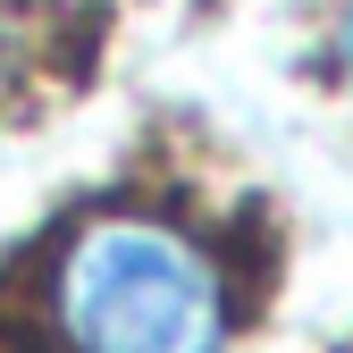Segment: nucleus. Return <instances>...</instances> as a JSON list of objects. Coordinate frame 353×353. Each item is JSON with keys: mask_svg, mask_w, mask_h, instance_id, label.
Masks as SVG:
<instances>
[{"mask_svg": "<svg viewBox=\"0 0 353 353\" xmlns=\"http://www.w3.org/2000/svg\"><path fill=\"white\" fill-rule=\"evenodd\" d=\"M51 320L68 353H219L228 345V270L202 236L118 210L76 228L51 278Z\"/></svg>", "mask_w": 353, "mask_h": 353, "instance_id": "1", "label": "nucleus"}, {"mask_svg": "<svg viewBox=\"0 0 353 353\" xmlns=\"http://www.w3.org/2000/svg\"><path fill=\"white\" fill-rule=\"evenodd\" d=\"M26 59V0H0V76Z\"/></svg>", "mask_w": 353, "mask_h": 353, "instance_id": "2", "label": "nucleus"}, {"mask_svg": "<svg viewBox=\"0 0 353 353\" xmlns=\"http://www.w3.org/2000/svg\"><path fill=\"white\" fill-rule=\"evenodd\" d=\"M336 76L353 84V0H345V9H336Z\"/></svg>", "mask_w": 353, "mask_h": 353, "instance_id": "3", "label": "nucleus"}]
</instances>
